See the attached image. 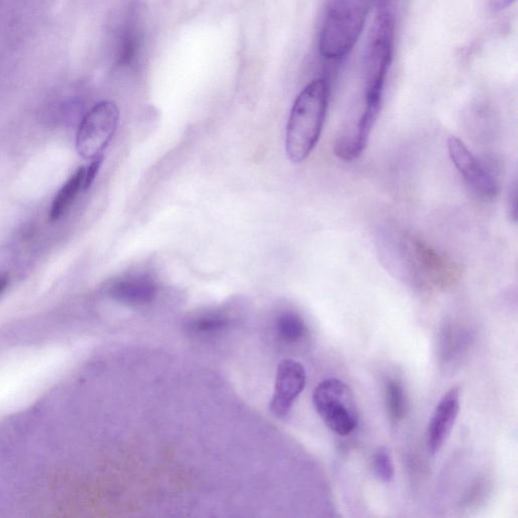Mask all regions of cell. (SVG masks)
Wrapping results in <instances>:
<instances>
[{"label": "cell", "mask_w": 518, "mask_h": 518, "mask_svg": "<svg viewBox=\"0 0 518 518\" xmlns=\"http://www.w3.org/2000/svg\"><path fill=\"white\" fill-rule=\"evenodd\" d=\"M119 109L113 101H101L83 118L77 136V150L86 160H97L112 141L119 124Z\"/></svg>", "instance_id": "cell-6"}, {"label": "cell", "mask_w": 518, "mask_h": 518, "mask_svg": "<svg viewBox=\"0 0 518 518\" xmlns=\"http://www.w3.org/2000/svg\"><path fill=\"white\" fill-rule=\"evenodd\" d=\"M329 87L322 78L314 79L295 98L285 131L289 160L300 163L316 146L327 112Z\"/></svg>", "instance_id": "cell-3"}, {"label": "cell", "mask_w": 518, "mask_h": 518, "mask_svg": "<svg viewBox=\"0 0 518 518\" xmlns=\"http://www.w3.org/2000/svg\"><path fill=\"white\" fill-rule=\"evenodd\" d=\"M276 332L284 341L295 344L304 337L306 326L299 314L288 311L281 314V316L277 318Z\"/></svg>", "instance_id": "cell-14"}, {"label": "cell", "mask_w": 518, "mask_h": 518, "mask_svg": "<svg viewBox=\"0 0 518 518\" xmlns=\"http://www.w3.org/2000/svg\"><path fill=\"white\" fill-rule=\"evenodd\" d=\"M9 284V277L7 274L0 273V295H2Z\"/></svg>", "instance_id": "cell-20"}, {"label": "cell", "mask_w": 518, "mask_h": 518, "mask_svg": "<svg viewBox=\"0 0 518 518\" xmlns=\"http://www.w3.org/2000/svg\"><path fill=\"white\" fill-rule=\"evenodd\" d=\"M229 320L224 313L208 311L192 318L189 323V328L199 336H214L216 333L224 330Z\"/></svg>", "instance_id": "cell-13"}, {"label": "cell", "mask_w": 518, "mask_h": 518, "mask_svg": "<svg viewBox=\"0 0 518 518\" xmlns=\"http://www.w3.org/2000/svg\"><path fill=\"white\" fill-rule=\"evenodd\" d=\"M385 403L388 420L399 423L409 409V399L403 384L396 378H388L385 385Z\"/></svg>", "instance_id": "cell-12"}, {"label": "cell", "mask_w": 518, "mask_h": 518, "mask_svg": "<svg viewBox=\"0 0 518 518\" xmlns=\"http://www.w3.org/2000/svg\"><path fill=\"white\" fill-rule=\"evenodd\" d=\"M313 405L326 427L337 436L347 437L358 424L354 392L344 381L329 378L313 392Z\"/></svg>", "instance_id": "cell-5"}, {"label": "cell", "mask_w": 518, "mask_h": 518, "mask_svg": "<svg viewBox=\"0 0 518 518\" xmlns=\"http://www.w3.org/2000/svg\"><path fill=\"white\" fill-rule=\"evenodd\" d=\"M86 169L80 168L55 197L50 210V221L60 220L76 201L83 187H85Z\"/></svg>", "instance_id": "cell-11"}, {"label": "cell", "mask_w": 518, "mask_h": 518, "mask_svg": "<svg viewBox=\"0 0 518 518\" xmlns=\"http://www.w3.org/2000/svg\"><path fill=\"white\" fill-rule=\"evenodd\" d=\"M394 36L393 9L376 12L365 53V99L357 115L353 118L360 133H371L380 114L386 79L393 59Z\"/></svg>", "instance_id": "cell-2"}, {"label": "cell", "mask_w": 518, "mask_h": 518, "mask_svg": "<svg viewBox=\"0 0 518 518\" xmlns=\"http://www.w3.org/2000/svg\"><path fill=\"white\" fill-rule=\"evenodd\" d=\"M448 148L451 160L468 189L480 200H494L499 191L495 174L481 162L459 138L451 137Z\"/></svg>", "instance_id": "cell-7"}, {"label": "cell", "mask_w": 518, "mask_h": 518, "mask_svg": "<svg viewBox=\"0 0 518 518\" xmlns=\"http://www.w3.org/2000/svg\"><path fill=\"white\" fill-rule=\"evenodd\" d=\"M306 371L295 359H284L276 369L275 392L270 403V411L277 419L290 413L295 400L306 386Z\"/></svg>", "instance_id": "cell-8"}, {"label": "cell", "mask_w": 518, "mask_h": 518, "mask_svg": "<svg viewBox=\"0 0 518 518\" xmlns=\"http://www.w3.org/2000/svg\"><path fill=\"white\" fill-rule=\"evenodd\" d=\"M369 6H373L375 11H386L393 9V0H368Z\"/></svg>", "instance_id": "cell-19"}, {"label": "cell", "mask_w": 518, "mask_h": 518, "mask_svg": "<svg viewBox=\"0 0 518 518\" xmlns=\"http://www.w3.org/2000/svg\"><path fill=\"white\" fill-rule=\"evenodd\" d=\"M460 409V388H451L442 396L429 423L427 445L431 455H436L445 445L452 428L455 427Z\"/></svg>", "instance_id": "cell-9"}, {"label": "cell", "mask_w": 518, "mask_h": 518, "mask_svg": "<svg viewBox=\"0 0 518 518\" xmlns=\"http://www.w3.org/2000/svg\"><path fill=\"white\" fill-rule=\"evenodd\" d=\"M507 212L511 221L515 223L517 218V182L513 181L507 197Z\"/></svg>", "instance_id": "cell-16"}, {"label": "cell", "mask_w": 518, "mask_h": 518, "mask_svg": "<svg viewBox=\"0 0 518 518\" xmlns=\"http://www.w3.org/2000/svg\"><path fill=\"white\" fill-rule=\"evenodd\" d=\"M101 162H103V157H98V159L95 160L94 162L90 164L88 170L86 171L85 187H83V190H88L92 182H94L100 169Z\"/></svg>", "instance_id": "cell-17"}, {"label": "cell", "mask_w": 518, "mask_h": 518, "mask_svg": "<svg viewBox=\"0 0 518 518\" xmlns=\"http://www.w3.org/2000/svg\"><path fill=\"white\" fill-rule=\"evenodd\" d=\"M109 295L129 306H143L151 303L157 295V285L150 276L135 275L119 279L109 285Z\"/></svg>", "instance_id": "cell-10"}, {"label": "cell", "mask_w": 518, "mask_h": 518, "mask_svg": "<svg viewBox=\"0 0 518 518\" xmlns=\"http://www.w3.org/2000/svg\"><path fill=\"white\" fill-rule=\"evenodd\" d=\"M368 0H331L319 38L324 58L339 60L354 49L364 31Z\"/></svg>", "instance_id": "cell-4"}, {"label": "cell", "mask_w": 518, "mask_h": 518, "mask_svg": "<svg viewBox=\"0 0 518 518\" xmlns=\"http://www.w3.org/2000/svg\"><path fill=\"white\" fill-rule=\"evenodd\" d=\"M373 471L375 476L384 483L392 482L395 477V467L390 451L386 448L378 449L373 456Z\"/></svg>", "instance_id": "cell-15"}, {"label": "cell", "mask_w": 518, "mask_h": 518, "mask_svg": "<svg viewBox=\"0 0 518 518\" xmlns=\"http://www.w3.org/2000/svg\"><path fill=\"white\" fill-rule=\"evenodd\" d=\"M378 257L388 271L422 286H447L460 277L459 265L421 239L395 227L377 237Z\"/></svg>", "instance_id": "cell-1"}, {"label": "cell", "mask_w": 518, "mask_h": 518, "mask_svg": "<svg viewBox=\"0 0 518 518\" xmlns=\"http://www.w3.org/2000/svg\"><path fill=\"white\" fill-rule=\"evenodd\" d=\"M516 0H490L489 8L493 14H499L513 6Z\"/></svg>", "instance_id": "cell-18"}]
</instances>
